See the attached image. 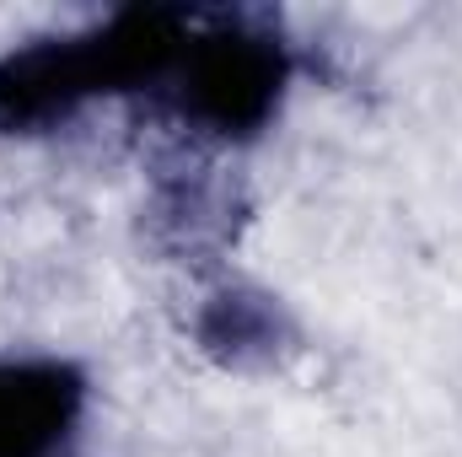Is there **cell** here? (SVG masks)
Here are the masks:
<instances>
[{"label": "cell", "instance_id": "obj_1", "mask_svg": "<svg viewBox=\"0 0 462 457\" xmlns=\"http://www.w3.org/2000/svg\"><path fill=\"white\" fill-rule=\"evenodd\" d=\"M183 11L129 5L108 22L11 49L0 60V135H38L103 92H129L145 81H167L189 49Z\"/></svg>", "mask_w": 462, "mask_h": 457}, {"label": "cell", "instance_id": "obj_2", "mask_svg": "<svg viewBox=\"0 0 462 457\" xmlns=\"http://www.w3.org/2000/svg\"><path fill=\"white\" fill-rule=\"evenodd\" d=\"M183 114L216 140H253L280 114L291 60L285 43H274L253 22H216L205 33H189V49L172 70Z\"/></svg>", "mask_w": 462, "mask_h": 457}, {"label": "cell", "instance_id": "obj_3", "mask_svg": "<svg viewBox=\"0 0 462 457\" xmlns=\"http://www.w3.org/2000/svg\"><path fill=\"white\" fill-rule=\"evenodd\" d=\"M87 409L70 360H0V457H54Z\"/></svg>", "mask_w": 462, "mask_h": 457}, {"label": "cell", "instance_id": "obj_4", "mask_svg": "<svg viewBox=\"0 0 462 457\" xmlns=\"http://www.w3.org/2000/svg\"><path fill=\"white\" fill-rule=\"evenodd\" d=\"M194 344L226 371H269L296 350V318L274 291L221 280L194 312Z\"/></svg>", "mask_w": 462, "mask_h": 457}, {"label": "cell", "instance_id": "obj_5", "mask_svg": "<svg viewBox=\"0 0 462 457\" xmlns=\"http://www.w3.org/2000/svg\"><path fill=\"white\" fill-rule=\"evenodd\" d=\"M231 200L221 183H210V178H183V183H167L162 189V200H156V227L162 237L172 242V247H189V253H199V247H210V242H226V216Z\"/></svg>", "mask_w": 462, "mask_h": 457}]
</instances>
